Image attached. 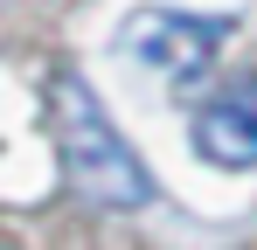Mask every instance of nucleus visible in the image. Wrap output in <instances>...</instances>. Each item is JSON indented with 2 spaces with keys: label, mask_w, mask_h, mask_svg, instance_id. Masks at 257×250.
Instances as JSON below:
<instances>
[{
  "label": "nucleus",
  "mask_w": 257,
  "mask_h": 250,
  "mask_svg": "<svg viewBox=\"0 0 257 250\" xmlns=\"http://www.w3.org/2000/svg\"><path fill=\"white\" fill-rule=\"evenodd\" d=\"M0 250H7V243H0Z\"/></svg>",
  "instance_id": "4"
},
{
  "label": "nucleus",
  "mask_w": 257,
  "mask_h": 250,
  "mask_svg": "<svg viewBox=\"0 0 257 250\" xmlns=\"http://www.w3.org/2000/svg\"><path fill=\"white\" fill-rule=\"evenodd\" d=\"M195 153L215 167H257V77L209 97V111L195 118Z\"/></svg>",
  "instance_id": "3"
},
{
  "label": "nucleus",
  "mask_w": 257,
  "mask_h": 250,
  "mask_svg": "<svg viewBox=\"0 0 257 250\" xmlns=\"http://www.w3.org/2000/svg\"><path fill=\"white\" fill-rule=\"evenodd\" d=\"M222 21H202V14H174V7H146V14H132L125 21V49L139 63H153L160 77L188 83L209 70V56L222 49Z\"/></svg>",
  "instance_id": "2"
},
{
  "label": "nucleus",
  "mask_w": 257,
  "mask_h": 250,
  "mask_svg": "<svg viewBox=\"0 0 257 250\" xmlns=\"http://www.w3.org/2000/svg\"><path fill=\"white\" fill-rule=\"evenodd\" d=\"M56 146H63V174L84 202H97V208H146L153 202L146 160L125 146V132L111 125V111L97 104V90L77 70L56 77Z\"/></svg>",
  "instance_id": "1"
}]
</instances>
